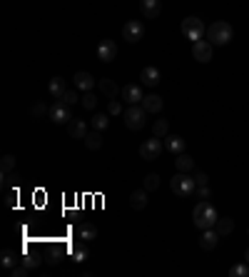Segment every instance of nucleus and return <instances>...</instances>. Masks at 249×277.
I'll return each instance as SVG.
<instances>
[{"instance_id":"nucleus-1","label":"nucleus","mask_w":249,"mask_h":277,"mask_svg":"<svg viewBox=\"0 0 249 277\" xmlns=\"http://www.w3.org/2000/svg\"><path fill=\"white\" fill-rule=\"evenodd\" d=\"M192 220H195V228H200V230H210V228H215L217 225V210H215V205L210 202V200H200L197 205H195V210H192Z\"/></svg>"},{"instance_id":"nucleus-2","label":"nucleus","mask_w":249,"mask_h":277,"mask_svg":"<svg viewBox=\"0 0 249 277\" xmlns=\"http://www.w3.org/2000/svg\"><path fill=\"white\" fill-rule=\"evenodd\" d=\"M232 38H235V30H232V25L225 22V20H217V22H212V25L207 28V40H210L212 45H227Z\"/></svg>"},{"instance_id":"nucleus-3","label":"nucleus","mask_w":249,"mask_h":277,"mask_svg":"<svg viewBox=\"0 0 249 277\" xmlns=\"http://www.w3.org/2000/svg\"><path fill=\"white\" fill-rule=\"evenodd\" d=\"M170 188H172V192H175L177 198H190V195L197 190V182H195V178H190L187 172H177V175L170 180Z\"/></svg>"},{"instance_id":"nucleus-4","label":"nucleus","mask_w":249,"mask_h":277,"mask_svg":"<svg viewBox=\"0 0 249 277\" xmlns=\"http://www.w3.org/2000/svg\"><path fill=\"white\" fill-rule=\"evenodd\" d=\"M182 35L187 38V40H202L205 35H207V28H205V22L200 20V18H195V15H190V18H185L182 20Z\"/></svg>"},{"instance_id":"nucleus-5","label":"nucleus","mask_w":249,"mask_h":277,"mask_svg":"<svg viewBox=\"0 0 249 277\" xmlns=\"http://www.w3.org/2000/svg\"><path fill=\"white\" fill-rule=\"evenodd\" d=\"M122 118H125V125H127L130 130H142V128H145V120H147V110H145L142 105H130V108L122 112Z\"/></svg>"},{"instance_id":"nucleus-6","label":"nucleus","mask_w":249,"mask_h":277,"mask_svg":"<svg viewBox=\"0 0 249 277\" xmlns=\"http://www.w3.org/2000/svg\"><path fill=\"white\" fill-rule=\"evenodd\" d=\"M162 150H165V142H162V138H150V140H145L142 145H140V158L142 160H147V162H152V160H157L160 155H162Z\"/></svg>"},{"instance_id":"nucleus-7","label":"nucleus","mask_w":249,"mask_h":277,"mask_svg":"<svg viewBox=\"0 0 249 277\" xmlns=\"http://www.w3.org/2000/svg\"><path fill=\"white\" fill-rule=\"evenodd\" d=\"M122 38H125L127 42H140V40L145 38V25H142L140 20H127V22L122 25Z\"/></svg>"},{"instance_id":"nucleus-8","label":"nucleus","mask_w":249,"mask_h":277,"mask_svg":"<svg viewBox=\"0 0 249 277\" xmlns=\"http://www.w3.org/2000/svg\"><path fill=\"white\" fill-rule=\"evenodd\" d=\"M212 48H215V45H212L210 40H205V38H202V40H195V42H192V58H195L197 62H210V60H212Z\"/></svg>"},{"instance_id":"nucleus-9","label":"nucleus","mask_w":249,"mask_h":277,"mask_svg":"<svg viewBox=\"0 0 249 277\" xmlns=\"http://www.w3.org/2000/svg\"><path fill=\"white\" fill-rule=\"evenodd\" d=\"M142 98H145V92H142V88H140L137 82H130V85L122 88V100H125L127 105H140Z\"/></svg>"},{"instance_id":"nucleus-10","label":"nucleus","mask_w":249,"mask_h":277,"mask_svg":"<svg viewBox=\"0 0 249 277\" xmlns=\"http://www.w3.org/2000/svg\"><path fill=\"white\" fill-rule=\"evenodd\" d=\"M47 118H50L52 122H65V125H67V122L72 120V115H70V108H67L65 102H60V100H57V102H55V105L50 108Z\"/></svg>"},{"instance_id":"nucleus-11","label":"nucleus","mask_w":249,"mask_h":277,"mask_svg":"<svg viewBox=\"0 0 249 277\" xmlns=\"http://www.w3.org/2000/svg\"><path fill=\"white\" fill-rule=\"evenodd\" d=\"M97 58H100L102 62H112V60L117 58V45H115V40H100V45H97Z\"/></svg>"},{"instance_id":"nucleus-12","label":"nucleus","mask_w":249,"mask_h":277,"mask_svg":"<svg viewBox=\"0 0 249 277\" xmlns=\"http://www.w3.org/2000/svg\"><path fill=\"white\" fill-rule=\"evenodd\" d=\"M97 88H100V92L105 95V98H110V100H115L117 95H122V90H120V85L112 80V78H102L100 82H97Z\"/></svg>"},{"instance_id":"nucleus-13","label":"nucleus","mask_w":249,"mask_h":277,"mask_svg":"<svg viewBox=\"0 0 249 277\" xmlns=\"http://www.w3.org/2000/svg\"><path fill=\"white\" fill-rule=\"evenodd\" d=\"M217 245H220V232H217L215 228L202 230V235H200V248H202V250H215Z\"/></svg>"},{"instance_id":"nucleus-14","label":"nucleus","mask_w":249,"mask_h":277,"mask_svg":"<svg viewBox=\"0 0 249 277\" xmlns=\"http://www.w3.org/2000/svg\"><path fill=\"white\" fill-rule=\"evenodd\" d=\"M140 10H142V15L147 20H155L162 12V2L160 0H140Z\"/></svg>"},{"instance_id":"nucleus-15","label":"nucleus","mask_w":249,"mask_h":277,"mask_svg":"<svg viewBox=\"0 0 249 277\" xmlns=\"http://www.w3.org/2000/svg\"><path fill=\"white\" fill-rule=\"evenodd\" d=\"M67 132H70V138L85 140V135H87L90 130H87V122H85V120H80V118H72V120L67 122Z\"/></svg>"},{"instance_id":"nucleus-16","label":"nucleus","mask_w":249,"mask_h":277,"mask_svg":"<svg viewBox=\"0 0 249 277\" xmlns=\"http://www.w3.org/2000/svg\"><path fill=\"white\" fill-rule=\"evenodd\" d=\"M162 142H165V150L172 152V155H180V152H185V148H187V142H185L180 135H167V138H162Z\"/></svg>"},{"instance_id":"nucleus-17","label":"nucleus","mask_w":249,"mask_h":277,"mask_svg":"<svg viewBox=\"0 0 249 277\" xmlns=\"http://www.w3.org/2000/svg\"><path fill=\"white\" fill-rule=\"evenodd\" d=\"M140 82L147 85V88H155V85L160 82V70H157L155 65H147V68L140 72Z\"/></svg>"},{"instance_id":"nucleus-18","label":"nucleus","mask_w":249,"mask_h":277,"mask_svg":"<svg viewBox=\"0 0 249 277\" xmlns=\"http://www.w3.org/2000/svg\"><path fill=\"white\" fill-rule=\"evenodd\" d=\"M72 80H75V88L82 90V92H90V90L95 88V78H92L90 72H85V70H82V72H75Z\"/></svg>"},{"instance_id":"nucleus-19","label":"nucleus","mask_w":249,"mask_h":277,"mask_svg":"<svg viewBox=\"0 0 249 277\" xmlns=\"http://www.w3.org/2000/svg\"><path fill=\"white\" fill-rule=\"evenodd\" d=\"M47 92H50L55 100H60V98L67 92V82H65V78H52V80L47 82Z\"/></svg>"},{"instance_id":"nucleus-20","label":"nucleus","mask_w":249,"mask_h":277,"mask_svg":"<svg viewBox=\"0 0 249 277\" xmlns=\"http://www.w3.org/2000/svg\"><path fill=\"white\" fill-rule=\"evenodd\" d=\"M140 105H142L147 112H160L165 102H162V98H160V95L150 92V95H145V98H142V102H140Z\"/></svg>"},{"instance_id":"nucleus-21","label":"nucleus","mask_w":249,"mask_h":277,"mask_svg":"<svg viewBox=\"0 0 249 277\" xmlns=\"http://www.w3.org/2000/svg\"><path fill=\"white\" fill-rule=\"evenodd\" d=\"M77 238L82 242H92V240H97V228L92 222H82V225H77Z\"/></svg>"},{"instance_id":"nucleus-22","label":"nucleus","mask_w":249,"mask_h":277,"mask_svg":"<svg viewBox=\"0 0 249 277\" xmlns=\"http://www.w3.org/2000/svg\"><path fill=\"white\" fill-rule=\"evenodd\" d=\"M130 205H132V210H145L147 208V190L142 188V190H135L132 195H130Z\"/></svg>"},{"instance_id":"nucleus-23","label":"nucleus","mask_w":249,"mask_h":277,"mask_svg":"<svg viewBox=\"0 0 249 277\" xmlns=\"http://www.w3.org/2000/svg\"><path fill=\"white\" fill-rule=\"evenodd\" d=\"M85 148H87V150H100V148H102V135H100V130H92V132L85 135Z\"/></svg>"},{"instance_id":"nucleus-24","label":"nucleus","mask_w":249,"mask_h":277,"mask_svg":"<svg viewBox=\"0 0 249 277\" xmlns=\"http://www.w3.org/2000/svg\"><path fill=\"white\" fill-rule=\"evenodd\" d=\"M90 125H92V130H107L110 128V115H105V112H95V118L90 120Z\"/></svg>"},{"instance_id":"nucleus-25","label":"nucleus","mask_w":249,"mask_h":277,"mask_svg":"<svg viewBox=\"0 0 249 277\" xmlns=\"http://www.w3.org/2000/svg\"><path fill=\"white\" fill-rule=\"evenodd\" d=\"M175 165H177V170H180V172H190V170H195V160H192L190 155H185V152H180V155H177Z\"/></svg>"},{"instance_id":"nucleus-26","label":"nucleus","mask_w":249,"mask_h":277,"mask_svg":"<svg viewBox=\"0 0 249 277\" xmlns=\"http://www.w3.org/2000/svg\"><path fill=\"white\" fill-rule=\"evenodd\" d=\"M0 265H2L5 270H12V268L17 265V255H15L12 250H2V252H0Z\"/></svg>"},{"instance_id":"nucleus-27","label":"nucleus","mask_w":249,"mask_h":277,"mask_svg":"<svg viewBox=\"0 0 249 277\" xmlns=\"http://www.w3.org/2000/svg\"><path fill=\"white\" fill-rule=\"evenodd\" d=\"M215 230L220 232V238H222V235H230V232L235 230V220H230V218H220L217 225H215Z\"/></svg>"},{"instance_id":"nucleus-28","label":"nucleus","mask_w":249,"mask_h":277,"mask_svg":"<svg viewBox=\"0 0 249 277\" xmlns=\"http://www.w3.org/2000/svg\"><path fill=\"white\" fill-rule=\"evenodd\" d=\"M152 135H155V138H167V135H170V122H167V120H155Z\"/></svg>"},{"instance_id":"nucleus-29","label":"nucleus","mask_w":249,"mask_h":277,"mask_svg":"<svg viewBox=\"0 0 249 277\" xmlns=\"http://www.w3.org/2000/svg\"><path fill=\"white\" fill-rule=\"evenodd\" d=\"M85 245H87V242H82V245H75V248L70 250L75 262H85V260H87V248H85Z\"/></svg>"},{"instance_id":"nucleus-30","label":"nucleus","mask_w":249,"mask_h":277,"mask_svg":"<svg viewBox=\"0 0 249 277\" xmlns=\"http://www.w3.org/2000/svg\"><path fill=\"white\" fill-rule=\"evenodd\" d=\"M142 188H145L147 192H150V190H157V188H160V175H157V172H150V175L145 178Z\"/></svg>"},{"instance_id":"nucleus-31","label":"nucleus","mask_w":249,"mask_h":277,"mask_svg":"<svg viewBox=\"0 0 249 277\" xmlns=\"http://www.w3.org/2000/svg\"><path fill=\"white\" fill-rule=\"evenodd\" d=\"M230 275H232V277H249V262L232 265V268H230Z\"/></svg>"},{"instance_id":"nucleus-32","label":"nucleus","mask_w":249,"mask_h":277,"mask_svg":"<svg viewBox=\"0 0 249 277\" xmlns=\"http://www.w3.org/2000/svg\"><path fill=\"white\" fill-rule=\"evenodd\" d=\"M77 100H80V95H77V88H75V90H67V92H65V95L60 98V102H65L67 108H72V105H75Z\"/></svg>"},{"instance_id":"nucleus-33","label":"nucleus","mask_w":249,"mask_h":277,"mask_svg":"<svg viewBox=\"0 0 249 277\" xmlns=\"http://www.w3.org/2000/svg\"><path fill=\"white\" fill-rule=\"evenodd\" d=\"M80 102H82V108H85V110H95V108H97V100H95L92 90H90V92H85V95L80 98Z\"/></svg>"},{"instance_id":"nucleus-34","label":"nucleus","mask_w":249,"mask_h":277,"mask_svg":"<svg viewBox=\"0 0 249 277\" xmlns=\"http://www.w3.org/2000/svg\"><path fill=\"white\" fill-rule=\"evenodd\" d=\"M47 112H50V108H47L45 102H35V105L30 108V115H32V118H42V115H47Z\"/></svg>"},{"instance_id":"nucleus-35","label":"nucleus","mask_w":249,"mask_h":277,"mask_svg":"<svg viewBox=\"0 0 249 277\" xmlns=\"http://www.w3.org/2000/svg\"><path fill=\"white\" fill-rule=\"evenodd\" d=\"M0 168H2V172H12V168H15V155H2Z\"/></svg>"},{"instance_id":"nucleus-36","label":"nucleus","mask_w":249,"mask_h":277,"mask_svg":"<svg viewBox=\"0 0 249 277\" xmlns=\"http://www.w3.org/2000/svg\"><path fill=\"white\" fill-rule=\"evenodd\" d=\"M195 195H197V200H210V198H212V190H210V185H197Z\"/></svg>"},{"instance_id":"nucleus-37","label":"nucleus","mask_w":249,"mask_h":277,"mask_svg":"<svg viewBox=\"0 0 249 277\" xmlns=\"http://www.w3.org/2000/svg\"><path fill=\"white\" fill-rule=\"evenodd\" d=\"M25 268H30V270H35L37 265H40V258L37 255H22V260H20Z\"/></svg>"},{"instance_id":"nucleus-38","label":"nucleus","mask_w":249,"mask_h":277,"mask_svg":"<svg viewBox=\"0 0 249 277\" xmlns=\"http://www.w3.org/2000/svg\"><path fill=\"white\" fill-rule=\"evenodd\" d=\"M107 112H110V115H122L125 110H122L120 100H110V105H107Z\"/></svg>"},{"instance_id":"nucleus-39","label":"nucleus","mask_w":249,"mask_h":277,"mask_svg":"<svg viewBox=\"0 0 249 277\" xmlns=\"http://www.w3.org/2000/svg\"><path fill=\"white\" fill-rule=\"evenodd\" d=\"M27 272H30V268H25L22 262H20V265H15V268L10 270V275H12V277H27Z\"/></svg>"},{"instance_id":"nucleus-40","label":"nucleus","mask_w":249,"mask_h":277,"mask_svg":"<svg viewBox=\"0 0 249 277\" xmlns=\"http://www.w3.org/2000/svg\"><path fill=\"white\" fill-rule=\"evenodd\" d=\"M195 182H197V185H207V182H210L207 172H197V175H195Z\"/></svg>"},{"instance_id":"nucleus-41","label":"nucleus","mask_w":249,"mask_h":277,"mask_svg":"<svg viewBox=\"0 0 249 277\" xmlns=\"http://www.w3.org/2000/svg\"><path fill=\"white\" fill-rule=\"evenodd\" d=\"M245 262H249V248H247V252H245Z\"/></svg>"}]
</instances>
